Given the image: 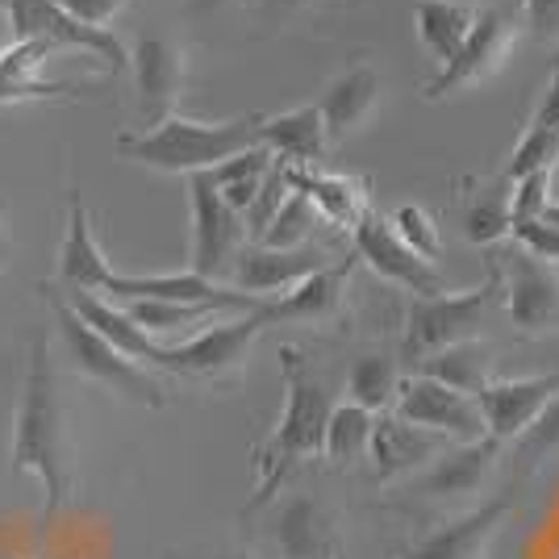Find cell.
Returning a JSON list of instances; mask_svg holds the SVG:
<instances>
[{
    "mask_svg": "<svg viewBox=\"0 0 559 559\" xmlns=\"http://www.w3.org/2000/svg\"><path fill=\"white\" fill-rule=\"evenodd\" d=\"M13 472H29L47 489V518L68 506L75 497V443H71L63 396H59V376L50 364L47 338L29 343V364H25V384L17 414H13V447H9Z\"/></svg>",
    "mask_w": 559,
    "mask_h": 559,
    "instance_id": "cell-1",
    "label": "cell"
},
{
    "mask_svg": "<svg viewBox=\"0 0 559 559\" xmlns=\"http://www.w3.org/2000/svg\"><path fill=\"white\" fill-rule=\"evenodd\" d=\"M280 380H284V409L272 435L255 447V492L247 510H263L276 501L280 485L309 460L326 455V426L334 414L330 389L309 368L301 347H280Z\"/></svg>",
    "mask_w": 559,
    "mask_h": 559,
    "instance_id": "cell-2",
    "label": "cell"
},
{
    "mask_svg": "<svg viewBox=\"0 0 559 559\" xmlns=\"http://www.w3.org/2000/svg\"><path fill=\"white\" fill-rule=\"evenodd\" d=\"M259 134H263V114H242L230 121H192L171 114L155 130L117 139V151L130 164L155 167L167 176H197L259 146Z\"/></svg>",
    "mask_w": 559,
    "mask_h": 559,
    "instance_id": "cell-3",
    "label": "cell"
},
{
    "mask_svg": "<svg viewBox=\"0 0 559 559\" xmlns=\"http://www.w3.org/2000/svg\"><path fill=\"white\" fill-rule=\"evenodd\" d=\"M43 297L50 301L55 309V326L63 334V343H68L71 359H75V368L96 380L100 389H109L117 396H130L134 405H146V409H164L167 405V384L159 376L151 372L146 364L139 359H130L126 350H117L105 334H96L80 313H75V305L63 288H47L43 284Z\"/></svg>",
    "mask_w": 559,
    "mask_h": 559,
    "instance_id": "cell-4",
    "label": "cell"
},
{
    "mask_svg": "<svg viewBox=\"0 0 559 559\" xmlns=\"http://www.w3.org/2000/svg\"><path fill=\"white\" fill-rule=\"evenodd\" d=\"M492 293H497V276L485 284L467 288V293H443V297H414L405 309V338H401V359L421 364L439 350L455 347L476 338L485 318L492 309Z\"/></svg>",
    "mask_w": 559,
    "mask_h": 559,
    "instance_id": "cell-5",
    "label": "cell"
},
{
    "mask_svg": "<svg viewBox=\"0 0 559 559\" xmlns=\"http://www.w3.org/2000/svg\"><path fill=\"white\" fill-rule=\"evenodd\" d=\"M185 180H188V205H192L188 272L222 284V276H234V263L242 255V247L251 242L247 238V222L213 188L210 171H197V176H185Z\"/></svg>",
    "mask_w": 559,
    "mask_h": 559,
    "instance_id": "cell-6",
    "label": "cell"
},
{
    "mask_svg": "<svg viewBox=\"0 0 559 559\" xmlns=\"http://www.w3.org/2000/svg\"><path fill=\"white\" fill-rule=\"evenodd\" d=\"M4 17L13 29V43H43L50 50H84L100 59L105 68L126 71L130 68V50L114 38V29H93V25L75 22L59 0H0Z\"/></svg>",
    "mask_w": 559,
    "mask_h": 559,
    "instance_id": "cell-7",
    "label": "cell"
},
{
    "mask_svg": "<svg viewBox=\"0 0 559 559\" xmlns=\"http://www.w3.org/2000/svg\"><path fill=\"white\" fill-rule=\"evenodd\" d=\"M492 276L506 293L510 322L522 334H547L559 326V272L556 263L531 255L526 247H492Z\"/></svg>",
    "mask_w": 559,
    "mask_h": 559,
    "instance_id": "cell-8",
    "label": "cell"
},
{
    "mask_svg": "<svg viewBox=\"0 0 559 559\" xmlns=\"http://www.w3.org/2000/svg\"><path fill=\"white\" fill-rule=\"evenodd\" d=\"M393 414L421 426V430L447 435L451 443H480V439H489L480 401L472 393L451 389L443 380H435V376H421V372L405 376V380H401V393H396Z\"/></svg>",
    "mask_w": 559,
    "mask_h": 559,
    "instance_id": "cell-9",
    "label": "cell"
},
{
    "mask_svg": "<svg viewBox=\"0 0 559 559\" xmlns=\"http://www.w3.org/2000/svg\"><path fill=\"white\" fill-rule=\"evenodd\" d=\"M272 326L267 318V305L255 309V313H242L234 322H222V326H210L201 334H192L180 347H164V372L176 376H226L234 368H242V359L251 355L255 338Z\"/></svg>",
    "mask_w": 559,
    "mask_h": 559,
    "instance_id": "cell-10",
    "label": "cell"
},
{
    "mask_svg": "<svg viewBox=\"0 0 559 559\" xmlns=\"http://www.w3.org/2000/svg\"><path fill=\"white\" fill-rule=\"evenodd\" d=\"M350 242H355V255L364 259L380 280L396 284V288H405V293H414V297H443V293H451L447 280L439 276V267H435L430 259H421L418 251H409V247L401 242V234L393 230L389 217L368 213V217L355 226Z\"/></svg>",
    "mask_w": 559,
    "mask_h": 559,
    "instance_id": "cell-11",
    "label": "cell"
},
{
    "mask_svg": "<svg viewBox=\"0 0 559 559\" xmlns=\"http://www.w3.org/2000/svg\"><path fill=\"white\" fill-rule=\"evenodd\" d=\"M513 34H518V25H513L510 9H485L476 29H472V38L464 43V50L447 68H439V75L421 88V96L426 100H443V96L464 93L472 84H485L492 71L506 63Z\"/></svg>",
    "mask_w": 559,
    "mask_h": 559,
    "instance_id": "cell-12",
    "label": "cell"
},
{
    "mask_svg": "<svg viewBox=\"0 0 559 559\" xmlns=\"http://www.w3.org/2000/svg\"><path fill=\"white\" fill-rule=\"evenodd\" d=\"M130 71L139 84V109L146 130L164 126L176 114L180 84H185V50L176 47L167 34H142L130 47Z\"/></svg>",
    "mask_w": 559,
    "mask_h": 559,
    "instance_id": "cell-13",
    "label": "cell"
},
{
    "mask_svg": "<svg viewBox=\"0 0 559 559\" xmlns=\"http://www.w3.org/2000/svg\"><path fill=\"white\" fill-rule=\"evenodd\" d=\"M180 301V305H210V309H242L255 313L267 301H259L242 288H226L217 280L197 272H155V276H117L109 284V301Z\"/></svg>",
    "mask_w": 559,
    "mask_h": 559,
    "instance_id": "cell-14",
    "label": "cell"
},
{
    "mask_svg": "<svg viewBox=\"0 0 559 559\" xmlns=\"http://www.w3.org/2000/svg\"><path fill=\"white\" fill-rule=\"evenodd\" d=\"M513 489H506L501 497H492L476 510L451 518L443 526H435L430 535H421L414 547H405L396 559H480L485 547L492 543V535L506 526V518L513 513Z\"/></svg>",
    "mask_w": 559,
    "mask_h": 559,
    "instance_id": "cell-15",
    "label": "cell"
},
{
    "mask_svg": "<svg viewBox=\"0 0 559 559\" xmlns=\"http://www.w3.org/2000/svg\"><path fill=\"white\" fill-rule=\"evenodd\" d=\"M334 259L322 251V247H297V251H276V247H259V242H247L242 255L234 263V288L251 293L259 301H276L288 288H297L305 276L330 267Z\"/></svg>",
    "mask_w": 559,
    "mask_h": 559,
    "instance_id": "cell-16",
    "label": "cell"
},
{
    "mask_svg": "<svg viewBox=\"0 0 559 559\" xmlns=\"http://www.w3.org/2000/svg\"><path fill=\"white\" fill-rule=\"evenodd\" d=\"M451 439L447 435H435V430H421L414 421L396 418V414H380L372 430V467L380 485H393V480H405V476H418L435 460H443L451 451Z\"/></svg>",
    "mask_w": 559,
    "mask_h": 559,
    "instance_id": "cell-17",
    "label": "cell"
},
{
    "mask_svg": "<svg viewBox=\"0 0 559 559\" xmlns=\"http://www.w3.org/2000/svg\"><path fill=\"white\" fill-rule=\"evenodd\" d=\"M556 396H559V372H547V376H526V380H489L476 393V401H480V414H485V426H489V439L510 443Z\"/></svg>",
    "mask_w": 559,
    "mask_h": 559,
    "instance_id": "cell-18",
    "label": "cell"
},
{
    "mask_svg": "<svg viewBox=\"0 0 559 559\" xmlns=\"http://www.w3.org/2000/svg\"><path fill=\"white\" fill-rule=\"evenodd\" d=\"M272 543L280 559H338V531L322 501L309 492H293L276 506Z\"/></svg>",
    "mask_w": 559,
    "mask_h": 559,
    "instance_id": "cell-19",
    "label": "cell"
},
{
    "mask_svg": "<svg viewBox=\"0 0 559 559\" xmlns=\"http://www.w3.org/2000/svg\"><path fill=\"white\" fill-rule=\"evenodd\" d=\"M59 280L68 293H109L117 280L114 263L105 255V247L96 242L93 213L80 201V192L71 197L68 222H63V242H59Z\"/></svg>",
    "mask_w": 559,
    "mask_h": 559,
    "instance_id": "cell-20",
    "label": "cell"
},
{
    "mask_svg": "<svg viewBox=\"0 0 559 559\" xmlns=\"http://www.w3.org/2000/svg\"><path fill=\"white\" fill-rule=\"evenodd\" d=\"M497 439H480V443H455L443 460L418 472L405 492L414 501H455V497H472V492L485 489L489 480V467L497 460Z\"/></svg>",
    "mask_w": 559,
    "mask_h": 559,
    "instance_id": "cell-21",
    "label": "cell"
},
{
    "mask_svg": "<svg viewBox=\"0 0 559 559\" xmlns=\"http://www.w3.org/2000/svg\"><path fill=\"white\" fill-rule=\"evenodd\" d=\"M259 142L288 167H318L330 151V130L322 105H301L288 114L263 117V134Z\"/></svg>",
    "mask_w": 559,
    "mask_h": 559,
    "instance_id": "cell-22",
    "label": "cell"
},
{
    "mask_svg": "<svg viewBox=\"0 0 559 559\" xmlns=\"http://www.w3.org/2000/svg\"><path fill=\"white\" fill-rule=\"evenodd\" d=\"M355 259L359 255L334 259L330 267L305 276L297 288H288L284 297L267 301V318L272 322H326V318H334L338 305H343V293H347L350 272H355Z\"/></svg>",
    "mask_w": 559,
    "mask_h": 559,
    "instance_id": "cell-23",
    "label": "cell"
},
{
    "mask_svg": "<svg viewBox=\"0 0 559 559\" xmlns=\"http://www.w3.org/2000/svg\"><path fill=\"white\" fill-rule=\"evenodd\" d=\"M513 180L497 176V180H476L467 176L460 185V222H464L467 242L476 247H501V238L513 230Z\"/></svg>",
    "mask_w": 559,
    "mask_h": 559,
    "instance_id": "cell-24",
    "label": "cell"
},
{
    "mask_svg": "<svg viewBox=\"0 0 559 559\" xmlns=\"http://www.w3.org/2000/svg\"><path fill=\"white\" fill-rule=\"evenodd\" d=\"M288 180H293L297 192H305L318 205L322 222L338 226V230L355 234V226L372 213V205H368V185L355 180V176H334V171H318V167H288Z\"/></svg>",
    "mask_w": 559,
    "mask_h": 559,
    "instance_id": "cell-25",
    "label": "cell"
},
{
    "mask_svg": "<svg viewBox=\"0 0 559 559\" xmlns=\"http://www.w3.org/2000/svg\"><path fill=\"white\" fill-rule=\"evenodd\" d=\"M50 47L43 43H13L0 50V105H25V100H75L84 93L80 84L43 80Z\"/></svg>",
    "mask_w": 559,
    "mask_h": 559,
    "instance_id": "cell-26",
    "label": "cell"
},
{
    "mask_svg": "<svg viewBox=\"0 0 559 559\" xmlns=\"http://www.w3.org/2000/svg\"><path fill=\"white\" fill-rule=\"evenodd\" d=\"M318 105H322V117H326L330 142H343L376 114V105H380V71L372 63H355L338 80H330L326 96Z\"/></svg>",
    "mask_w": 559,
    "mask_h": 559,
    "instance_id": "cell-27",
    "label": "cell"
},
{
    "mask_svg": "<svg viewBox=\"0 0 559 559\" xmlns=\"http://www.w3.org/2000/svg\"><path fill=\"white\" fill-rule=\"evenodd\" d=\"M480 4L472 0H418L414 4V29H418V43L430 50V59L447 68L464 43L472 38V29L480 22Z\"/></svg>",
    "mask_w": 559,
    "mask_h": 559,
    "instance_id": "cell-28",
    "label": "cell"
},
{
    "mask_svg": "<svg viewBox=\"0 0 559 559\" xmlns=\"http://www.w3.org/2000/svg\"><path fill=\"white\" fill-rule=\"evenodd\" d=\"M71 305H75V313H80L96 334H105V338H109L117 350H126L130 359H139L146 368H159V364H164V343H155V338L126 313V305L105 301L100 293H71Z\"/></svg>",
    "mask_w": 559,
    "mask_h": 559,
    "instance_id": "cell-29",
    "label": "cell"
},
{
    "mask_svg": "<svg viewBox=\"0 0 559 559\" xmlns=\"http://www.w3.org/2000/svg\"><path fill=\"white\" fill-rule=\"evenodd\" d=\"M272 171H276V155L259 142V146H251V151H242V155L226 159L222 167H213L210 180H213V188L226 197V205L247 217V210L255 205V197L263 192V185H267Z\"/></svg>",
    "mask_w": 559,
    "mask_h": 559,
    "instance_id": "cell-30",
    "label": "cell"
},
{
    "mask_svg": "<svg viewBox=\"0 0 559 559\" xmlns=\"http://www.w3.org/2000/svg\"><path fill=\"white\" fill-rule=\"evenodd\" d=\"M418 372L435 376V380H443L451 389L476 396L492 380V347H485L480 338H467V343H455V347L421 359Z\"/></svg>",
    "mask_w": 559,
    "mask_h": 559,
    "instance_id": "cell-31",
    "label": "cell"
},
{
    "mask_svg": "<svg viewBox=\"0 0 559 559\" xmlns=\"http://www.w3.org/2000/svg\"><path fill=\"white\" fill-rule=\"evenodd\" d=\"M372 430H376V414L355 405V401H343L334 405L326 426V455L330 467H350L359 464L364 455H372Z\"/></svg>",
    "mask_w": 559,
    "mask_h": 559,
    "instance_id": "cell-32",
    "label": "cell"
},
{
    "mask_svg": "<svg viewBox=\"0 0 559 559\" xmlns=\"http://www.w3.org/2000/svg\"><path fill=\"white\" fill-rule=\"evenodd\" d=\"M347 393L355 405H364V409H389L396 405V393H401V372H396V364L389 355H364V359H355V368L347 376Z\"/></svg>",
    "mask_w": 559,
    "mask_h": 559,
    "instance_id": "cell-33",
    "label": "cell"
},
{
    "mask_svg": "<svg viewBox=\"0 0 559 559\" xmlns=\"http://www.w3.org/2000/svg\"><path fill=\"white\" fill-rule=\"evenodd\" d=\"M126 313L139 322L155 343L164 338V334H185L188 326H201L205 318H213L217 309L210 305H180V301H126Z\"/></svg>",
    "mask_w": 559,
    "mask_h": 559,
    "instance_id": "cell-34",
    "label": "cell"
},
{
    "mask_svg": "<svg viewBox=\"0 0 559 559\" xmlns=\"http://www.w3.org/2000/svg\"><path fill=\"white\" fill-rule=\"evenodd\" d=\"M322 226V213L318 205L293 188V197L284 201V210L276 213V222L267 226V234L259 238V247H276V251H297V247H309L313 230Z\"/></svg>",
    "mask_w": 559,
    "mask_h": 559,
    "instance_id": "cell-35",
    "label": "cell"
},
{
    "mask_svg": "<svg viewBox=\"0 0 559 559\" xmlns=\"http://www.w3.org/2000/svg\"><path fill=\"white\" fill-rule=\"evenodd\" d=\"M559 455V396L513 439V476H531L538 464Z\"/></svg>",
    "mask_w": 559,
    "mask_h": 559,
    "instance_id": "cell-36",
    "label": "cell"
},
{
    "mask_svg": "<svg viewBox=\"0 0 559 559\" xmlns=\"http://www.w3.org/2000/svg\"><path fill=\"white\" fill-rule=\"evenodd\" d=\"M556 164H559V134L543 130L535 121H526L522 139H518V146L510 151L506 176L518 185V180H526V176H535V171H551Z\"/></svg>",
    "mask_w": 559,
    "mask_h": 559,
    "instance_id": "cell-37",
    "label": "cell"
},
{
    "mask_svg": "<svg viewBox=\"0 0 559 559\" xmlns=\"http://www.w3.org/2000/svg\"><path fill=\"white\" fill-rule=\"evenodd\" d=\"M393 230L401 234V242L409 247V251H418L421 259H435L443 255V230H439V222H435V213L421 210V205H396L393 210Z\"/></svg>",
    "mask_w": 559,
    "mask_h": 559,
    "instance_id": "cell-38",
    "label": "cell"
},
{
    "mask_svg": "<svg viewBox=\"0 0 559 559\" xmlns=\"http://www.w3.org/2000/svg\"><path fill=\"white\" fill-rule=\"evenodd\" d=\"M288 197H293V180H288V167L276 159V171L267 176V185H263V192L255 197V205H251L247 217H242V222H247V238H255L259 242V238L267 234V226L276 222V213L284 210Z\"/></svg>",
    "mask_w": 559,
    "mask_h": 559,
    "instance_id": "cell-39",
    "label": "cell"
},
{
    "mask_svg": "<svg viewBox=\"0 0 559 559\" xmlns=\"http://www.w3.org/2000/svg\"><path fill=\"white\" fill-rule=\"evenodd\" d=\"M551 171H535V176H526V180L513 185V197H510L513 222H538L547 213V205H551Z\"/></svg>",
    "mask_w": 559,
    "mask_h": 559,
    "instance_id": "cell-40",
    "label": "cell"
},
{
    "mask_svg": "<svg viewBox=\"0 0 559 559\" xmlns=\"http://www.w3.org/2000/svg\"><path fill=\"white\" fill-rule=\"evenodd\" d=\"M510 238L518 247H526L531 255L547 259V263H559V230L547 226V222H513Z\"/></svg>",
    "mask_w": 559,
    "mask_h": 559,
    "instance_id": "cell-41",
    "label": "cell"
},
{
    "mask_svg": "<svg viewBox=\"0 0 559 559\" xmlns=\"http://www.w3.org/2000/svg\"><path fill=\"white\" fill-rule=\"evenodd\" d=\"M522 17H526V34L538 43L559 38V0H522Z\"/></svg>",
    "mask_w": 559,
    "mask_h": 559,
    "instance_id": "cell-42",
    "label": "cell"
},
{
    "mask_svg": "<svg viewBox=\"0 0 559 559\" xmlns=\"http://www.w3.org/2000/svg\"><path fill=\"white\" fill-rule=\"evenodd\" d=\"M63 9H68L75 22L93 25V29H105V25L114 22L117 13L130 4V0H59Z\"/></svg>",
    "mask_w": 559,
    "mask_h": 559,
    "instance_id": "cell-43",
    "label": "cell"
},
{
    "mask_svg": "<svg viewBox=\"0 0 559 559\" xmlns=\"http://www.w3.org/2000/svg\"><path fill=\"white\" fill-rule=\"evenodd\" d=\"M531 121L543 126V130H551V134H559V63H556V71H551V84H547L543 100L535 105V117H531Z\"/></svg>",
    "mask_w": 559,
    "mask_h": 559,
    "instance_id": "cell-44",
    "label": "cell"
},
{
    "mask_svg": "<svg viewBox=\"0 0 559 559\" xmlns=\"http://www.w3.org/2000/svg\"><path fill=\"white\" fill-rule=\"evenodd\" d=\"M318 0H263V13L267 17H293V13H305V9H313Z\"/></svg>",
    "mask_w": 559,
    "mask_h": 559,
    "instance_id": "cell-45",
    "label": "cell"
},
{
    "mask_svg": "<svg viewBox=\"0 0 559 559\" xmlns=\"http://www.w3.org/2000/svg\"><path fill=\"white\" fill-rule=\"evenodd\" d=\"M538 222H547V226H556V230H559V201H556V197H551V205H547V213H543Z\"/></svg>",
    "mask_w": 559,
    "mask_h": 559,
    "instance_id": "cell-46",
    "label": "cell"
},
{
    "mask_svg": "<svg viewBox=\"0 0 559 559\" xmlns=\"http://www.w3.org/2000/svg\"><path fill=\"white\" fill-rule=\"evenodd\" d=\"M222 4H226V0H192L197 13H210V9H222Z\"/></svg>",
    "mask_w": 559,
    "mask_h": 559,
    "instance_id": "cell-47",
    "label": "cell"
},
{
    "mask_svg": "<svg viewBox=\"0 0 559 559\" xmlns=\"http://www.w3.org/2000/svg\"><path fill=\"white\" fill-rule=\"evenodd\" d=\"M185 559H251V556H242V551H217V556H185Z\"/></svg>",
    "mask_w": 559,
    "mask_h": 559,
    "instance_id": "cell-48",
    "label": "cell"
},
{
    "mask_svg": "<svg viewBox=\"0 0 559 559\" xmlns=\"http://www.w3.org/2000/svg\"><path fill=\"white\" fill-rule=\"evenodd\" d=\"M0 251H4V230H0Z\"/></svg>",
    "mask_w": 559,
    "mask_h": 559,
    "instance_id": "cell-49",
    "label": "cell"
},
{
    "mask_svg": "<svg viewBox=\"0 0 559 559\" xmlns=\"http://www.w3.org/2000/svg\"><path fill=\"white\" fill-rule=\"evenodd\" d=\"M338 559H343V556H338Z\"/></svg>",
    "mask_w": 559,
    "mask_h": 559,
    "instance_id": "cell-50",
    "label": "cell"
}]
</instances>
